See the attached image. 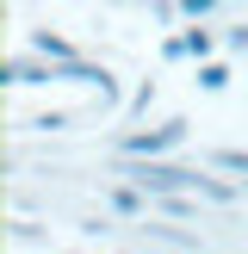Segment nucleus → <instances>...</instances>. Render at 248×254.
<instances>
[{
	"mask_svg": "<svg viewBox=\"0 0 248 254\" xmlns=\"http://www.w3.org/2000/svg\"><path fill=\"white\" fill-rule=\"evenodd\" d=\"M130 180L143 186L149 198H155V192H198V186H205V174H198V168H174V161H161V155H149L143 168L130 174Z\"/></svg>",
	"mask_w": 248,
	"mask_h": 254,
	"instance_id": "f257e3e1",
	"label": "nucleus"
},
{
	"mask_svg": "<svg viewBox=\"0 0 248 254\" xmlns=\"http://www.w3.org/2000/svg\"><path fill=\"white\" fill-rule=\"evenodd\" d=\"M186 143V118H168V124H155V130H130V136H118V149L124 155H168V149H180Z\"/></svg>",
	"mask_w": 248,
	"mask_h": 254,
	"instance_id": "f03ea898",
	"label": "nucleus"
},
{
	"mask_svg": "<svg viewBox=\"0 0 248 254\" xmlns=\"http://www.w3.org/2000/svg\"><path fill=\"white\" fill-rule=\"evenodd\" d=\"M0 81L6 87H56V62H44L31 50V56H6L0 62Z\"/></svg>",
	"mask_w": 248,
	"mask_h": 254,
	"instance_id": "7ed1b4c3",
	"label": "nucleus"
},
{
	"mask_svg": "<svg viewBox=\"0 0 248 254\" xmlns=\"http://www.w3.org/2000/svg\"><path fill=\"white\" fill-rule=\"evenodd\" d=\"M31 50H37L44 62H56V68H62V62H74V56H81V50H74L68 37H56V31H31Z\"/></svg>",
	"mask_w": 248,
	"mask_h": 254,
	"instance_id": "20e7f679",
	"label": "nucleus"
},
{
	"mask_svg": "<svg viewBox=\"0 0 248 254\" xmlns=\"http://www.w3.org/2000/svg\"><path fill=\"white\" fill-rule=\"evenodd\" d=\"M180 50L192 62H211V50H217V31H205V25H192V31H180Z\"/></svg>",
	"mask_w": 248,
	"mask_h": 254,
	"instance_id": "39448f33",
	"label": "nucleus"
},
{
	"mask_svg": "<svg viewBox=\"0 0 248 254\" xmlns=\"http://www.w3.org/2000/svg\"><path fill=\"white\" fill-rule=\"evenodd\" d=\"M143 198H149V192H143L136 180H130V186H112V211H124V217H136V211H143Z\"/></svg>",
	"mask_w": 248,
	"mask_h": 254,
	"instance_id": "423d86ee",
	"label": "nucleus"
},
{
	"mask_svg": "<svg viewBox=\"0 0 248 254\" xmlns=\"http://www.w3.org/2000/svg\"><path fill=\"white\" fill-rule=\"evenodd\" d=\"M198 87H205V93H223V87H230V68H223V62H205V68H198Z\"/></svg>",
	"mask_w": 248,
	"mask_h": 254,
	"instance_id": "0eeeda50",
	"label": "nucleus"
},
{
	"mask_svg": "<svg viewBox=\"0 0 248 254\" xmlns=\"http://www.w3.org/2000/svg\"><path fill=\"white\" fill-rule=\"evenodd\" d=\"M174 6H180V12H186V19H192V25H205L211 12L223 6V0H174Z\"/></svg>",
	"mask_w": 248,
	"mask_h": 254,
	"instance_id": "6e6552de",
	"label": "nucleus"
},
{
	"mask_svg": "<svg viewBox=\"0 0 248 254\" xmlns=\"http://www.w3.org/2000/svg\"><path fill=\"white\" fill-rule=\"evenodd\" d=\"M68 124H74V112H44L31 130H68Z\"/></svg>",
	"mask_w": 248,
	"mask_h": 254,
	"instance_id": "1a4fd4ad",
	"label": "nucleus"
},
{
	"mask_svg": "<svg viewBox=\"0 0 248 254\" xmlns=\"http://www.w3.org/2000/svg\"><path fill=\"white\" fill-rule=\"evenodd\" d=\"M198 192H205V198H217V205H230V198H236V186H223V180H211V174H205V186H198Z\"/></svg>",
	"mask_w": 248,
	"mask_h": 254,
	"instance_id": "9d476101",
	"label": "nucleus"
},
{
	"mask_svg": "<svg viewBox=\"0 0 248 254\" xmlns=\"http://www.w3.org/2000/svg\"><path fill=\"white\" fill-rule=\"evenodd\" d=\"M217 168H230V174H248V155H242V149H217Z\"/></svg>",
	"mask_w": 248,
	"mask_h": 254,
	"instance_id": "9b49d317",
	"label": "nucleus"
},
{
	"mask_svg": "<svg viewBox=\"0 0 248 254\" xmlns=\"http://www.w3.org/2000/svg\"><path fill=\"white\" fill-rule=\"evenodd\" d=\"M149 106H155V81H143V87H136V99H130V112H149Z\"/></svg>",
	"mask_w": 248,
	"mask_h": 254,
	"instance_id": "f8f14e48",
	"label": "nucleus"
},
{
	"mask_svg": "<svg viewBox=\"0 0 248 254\" xmlns=\"http://www.w3.org/2000/svg\"><path fill=\"white\" fill-rule=\"evenodd\" d=\"M223 50H248V25H230L223 31Z\"/></svg>",
	"mask_w": 248,
	"mask_h": 254,
	"instance_id": "ddd939ff",
	"label": "nucleus"
}]
</instances>
